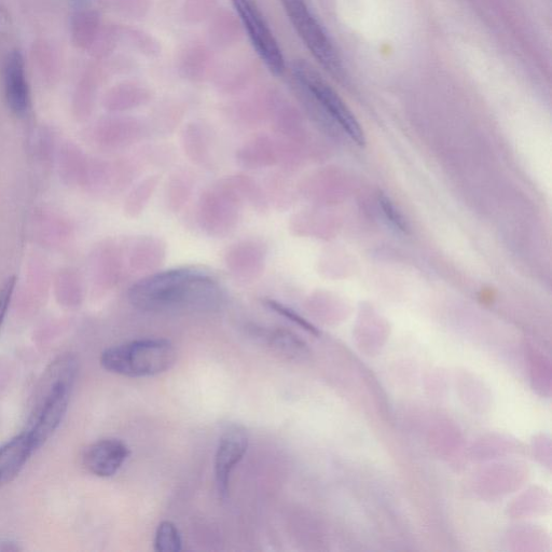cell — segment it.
I'll return each mask as SVG.
<instances>
[{
  "mask_svg": "<svg viewBox=\"0 0 552 552\" xmlns=\"http://www.w3.org/2000/svg\"><path fill=\"white\" fill-rule=\"evenodd\" d=\"M231 3L259 59L273 76H283L286 63L282 49L255 0H231Z\"/></svg>",
  "mask_w": 552,
  "mask_h": 552,
  "instance_id": "8992f818",
  "label": "cell"
},
{
  "mask_svg": "<svg viewBox=\"0 0 552 552\" xmlns=\"http://www.w3.org/2000/svg\"><path fill=\"white\" fill-rule=\"evenodd\" d=\"M239 202L223 187L216 192L207 193L201 202V223L213 233L227 232L236 222V203Z\"/></svg>",
  "mask_w": 552,
  "mask_h": 552,
  "instance_id": "8fae6325",
  "label": "cell"
},
{
  "mask_svg": "<svg viewBox=\"0 0 552 552\" xmlns=\"http://www.w3.org/2000/svg\"><path fill=\"white\" fill-rule=\"evenodd\" d=\"M155 549L159 552H177L182 550V537L177 527L171 521H163L159 524Z\"/></svg>",
  "mask_w": 552,
  "mask_h": 552,
  "instance_id": "d6986e66",
  "label": "cell"
},
{
  "mask_svg": "<svg viewBox=\"0 0 552 552\" xmlns=\"http://www.w3.org/2000/svg\"><path fill=\"white\" fill-rule=\"evenodd\" d=\"M69 3L72 7L69 22L72 44L77 49L90 50L103 29L100 13L92 0H69Z\"/></svg>",
  "mask_w": 552,
  "mask_h": 552,
  "instance_id": "30bf717a",
  "label": "cell"
},
{
  "mask_svg": "<svg viewBox=\"0 0 552 552\" xmlns=\"http://www.w3.org/2000/svg\"><path fill=\"white\" fill-rule=\"evenodd\" d=\"M16 278H10L2 288H0V327H2L6 314L8 312L13 292H15Z\"/></svg>",
  "mask_w": 552,
  "mask_h": 552,
  "instance_id": "603a6c76",
  "label": "cell"
},
{
  "mask_svg": "<svg viewBox=\"0 0 552 552\" xmlns=\"http://www.w3.org/2000/svg\"><path fill=\"white\" fill-rule=\"evenodd\" d=\"M265 305L273 312L278 313L283 317H286L288 321H291L296 325H298L299 327L307 330L308 333L314 336L319 335V330H317L312 324H310L307 320L303 319V317H301L292 309H289L281 305V303L276 302L274 300H265Z\"/></svg>",
  "mask_w": 552,
  "mask_h": 552,
  "instance_id": "ffe728a7",
  "label": "cell"
},
{
  "mask_svg": "<svg viewBox=\"0 0 552 552\" xmlns=\"http://www.w3.org/2000/svg\"><path fill=\"white\" fill-rule=\"evenodd\" d=\"M32 60L38 74L53 80L60 74V59L57 51L46 40H38L32 49Z\"/></svg>",
  "mask_w": 552,
  "mask_h": 552,
  "instance_id": "9a60e30c",
  "label": "cell"
},
{
  "mask_svg": "<svg viewBox=\"0 0 552 552\" xmlns=\"http://www.w3.org/2000/svg\"><path fill=\"white\" fill-rule=\"evenodd\" d=\"M5 99L11 112L22 117L31 107V90L23 54L18 49L11 50L3 67Z\"/></svg>",
  "mask_w": 552,
  "mask_h": 552,
  "instance_id": "52a82bcc",
  "label": "cell"
},
{
  "mask_svg": "<svg viewBox=\"0 0 552 552\" xmlns=\"http://www.w3.org/2000/svg\"><path fill=\"white\" fill-rule=\"evenodd\" d=\"M100 361L105 370L118 376L154 377L172 368L176 350L165 339L134 340L106 349Z\"/></svg>",
  "mask_w": 552,
  "mask_h": 552,
  "instance_id": "3957f363",
  "label": "cell"
},
{
  "mask_svg": "<svg viewBox=\"0 0 552 552\" xmlns=\"http://www.w3.org/2000/svg\"><path fill=\"white\" fill-rule=\"evenodd\" d=\"M248 436L240 427H232L219 440L215 457V477L220 498L226 500L231 473L244 458Z\"/></svg>",
  "mask_w": 552,
  "mask_h": 552,
  "instance_id": "ba28073f",
  "label": "cell"
},
{
  "mask_svg": "<svg viewBox=\"0 0 552 552\" xmlns=\"http://www.w3.org/2000/svg\"><path fill=\"white\" fill-rule=\"evenodd\" d=\"M128 296L134 308L153 313L213 311L225 300L215 276L193 267L151 273L136 282Z\"/></svg>",
  "mask_w": 552,
  "mask_h": 552,
  "instance_id": "6da1fadb",
  "label": "cell"
},
{
  "mask_svg": "<svg viewBox=\"0 0 552 552\" xmlns=\"http://www.w3.org/2000/svg\"><path fill=\"white\" fill-rule=\"evenodd\" d=\"M271 347L289 358H299L306 354V347L295 335L283 329L268 331L266 336Z\"/></svg>",
  "mask_w": 552,
  "mask_h": 552,
  "instance_id": "e0dca14e",
  "label": "cell"
},
{
  "mask_svg": "<svg viewBox=\"0 0 552 552\" xmlns=\"http://www.w3.org/2000/svg\"><path fill=\"white\" fill-rule=\"evenodd\" d=\"M129 455L130 450L122 440L107 438L96 441L87 449L84 464L91 474L108 478L118 473Z\"/></svg>",
  "mask_w": 552,
  "mask_h": 552,
  "instance_id": "9c48e42d",
  "label": "cell"
},
{
  "mask_svg": "<svg viewBox=\"0 0 552 552\" xmlns=\"http://www.w3.org/2000/svg\"><path fill=\"white\" fill-rule=\"evenodd\" d=\"M294 85L302 98L321 109L323 113L338 122L357 145L365 146L366 138L351 110L331 89L315 69L305 61L292 64Z\"/></svg>",
  "mask_w": 552,
  "mask_h": 552,
  "instance_id": "277c9868",
  "label": "cell"
},
{
  "mask_svg": "<svg viewBox=\"0 0 552 552\" xmlns=\"http://www.w3.org/2000/svg\"><path fill=\"white\" fill-rule=\"evenodd\" d=\"M240 161L246 167H265L276 161L275 150L271 142L264 140L255 141L253 144L245 146L241 151Z\"/></svg>",
  "mask_w": 552,
  "mask_h": 552,
  "instance_id": "2e32d148",
  "label": "cell"
},
{
  "mask_svg": "<svg viewBox=\"0 0 552 552\" xmlns=\"http://www.w3.org/2000/svg\"><path fill=\"white\" fill-rule=\"evenodd\" d=\"M150 99V92L136 84H121L110 90L105 99L106 106L113 110H127L144 105Z\"/></svg>",
  "mask_w": 552,
  "mask_h": 552,
  "instance_id": "5bb4252c",
  "label": "cell"
},
{
  "mask_svg": "<svg viewBox=\"0 0 552 552\" xmlns=\"http://www.w3.org/2000/svg\"><path fill=\"white\" fill-rule=\"evenodd\" d=\"M25 432L0 446V488L15 480L35 453Z\"/></svg>",
  "mask_w": 552,
  "mask_h": 552,
  "instance_id": "7c38bea8",
  "label": "cell"
},
{
  "mask_svg": "<svg viewBox=\"0 0 552 552\" xmlns=\"http://www.w3.org/2000/svg\"><path fill=\"white\" fill-rule=\"evenodd\" d=\"M379 203L381 206V209L383 211L384 216L386 219L389 220L392 226H394L399 231L408 233L409 232V226L402 215L397 209L394 203L391 201L390 198L381 195L379 197Z\"/></svg>",
  "mask_w": 552,
  "mask_h": 552,
  "instance_id": "7402d4cb",
  "label": "cell"
},
{
  "mask_svg": "<svg viewBox=\"0 0 552 552\" xmlns=\"http://www.w3.org/2000/svg\"><path fill=\"white\" fill-rule=\"evenodd\" d=\"M266 251L255 242H243L232 247L227 254V266L240 278L256 279L265 267Z\"/></svg>",
  "mask_w": 552,
  "mask_h": 552,
  "instance_id": "4fadbf2b",
  "label": "cell"
},
{
  "mask_svg": "<svg viewBox=\"0 0 552 552\" xmlns=\"http://www.w3.org/2000/svg\"><path fill=\"white\" fill-rule=\"evenodd\" d=\"M77 375V362L65 355L51 365L38 403L24 431L37 451L57 432L68 409Z\"/></svg>",
  "mask_w": 552,
  "mask_h": 552,
  "instance_id": "7a4b0ae2",
  "label": "cell"
},
{
  "mask_svg": "<svg viewBox=\"0 0 552 552\" xmlns=\"http://www.w3.org/2000/svg\"><path fill=\"white\" fill-rule=\"evenodd\" d=\"M286 16L314 59L329 74L339 77L343 66L333 41L315 17L307 0H280Z\"/></svg>",
  "mask_w": 552,
  "mask_h": 552,
  "instance_id": "5b68a950",
  "label": "cell"
},
{
  "mask_svg": "<svg viewBox=\"0 0 552 552\" xmlns=\"http://www.w3.org/2000/svg\"><path fill=\"white\" fill-rule=\"evenodd\" d=\"M158 184V178L157 177H149L146 179L145 182H143L133 193L132 197V213L133 215L136 213H141L142 210H144L145 205L147 204L148 200L151 196H153V193L157 187Z\"/></svg>",
  "mask_w": 552,
  "mask_h": 552,
  "instance_id": "44dd1931",
  "label": "cell"
},
{
  "mask_svg": "<svg viewBox=\"0 0 552 552\" xmlns=\"http://www.w3.org/2000/svg\"><path fill=\"white\" fill-rule=\"evenodd\" d=\"M11 29V18L8 10L0 5V39L6 37Z\"/></svg>",
  "mask_w": 552,
  "mask_h": 552,
  "instance_id": "cb8c5ba5",
  "label": "cell"
},
{
  "mask_svg": "<svg viewBox=\"0 0 552 552\" xmlns=\"http://www.w3.org/2000/svg\"><path fill=\"white\" fill-rule=\"evenodd\" d=\"M117 45H127L132 50L154 57L159 53V45L153 37L132 29L116 27Z\"/></svg>",
  "mask_w": 552,
  "mask_h": 552,
  "instance_id": "ac0fdd59",
  "label": "cell"
}]
</instances>
